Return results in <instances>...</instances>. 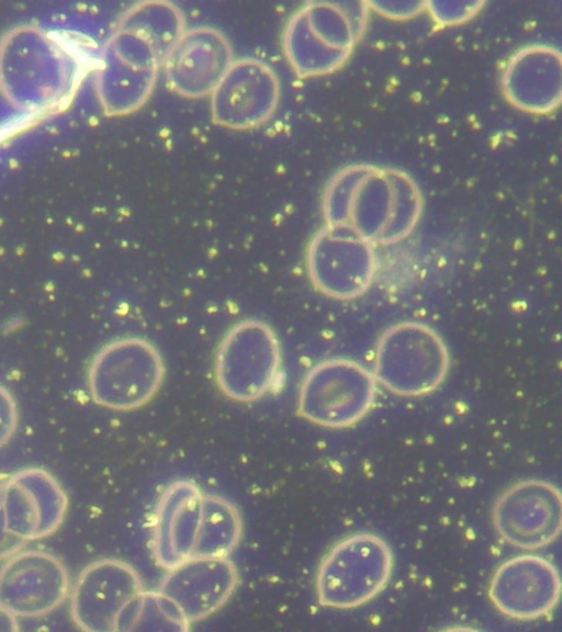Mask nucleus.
I'll return each instance as SVG.
<instances>
[{
    "mask_svg": "<svg viewBox=\"0 0 562 632\" xmlns=\"http://www.w3.org/2000/svg\"><path fill=\"white\" fill-rule=\"evenodd\" d=\"M241 533V517L232 501L192 482L176 481L156 505L153 553L169 569L191 558L228 556Z\"/></svg>",
    "mask_w": 562,
    "mask_h": 632,
    "instance_id": "obj_1",
    "label": "nucleus"
},
{
    "mask_svg": "<svg viewBox=\"0 0 562 632\" xmlns=\"http://www.w3.org/2000/svg\"><path fill=\"white\" fill-rule=\"evenodd\" d=\"M394 557L387 542L371 532H357L335 543L316 573L318 602L351 609L376 597L392 575Z\"/></svg>",
    "mask_w": 562,
    "mask_h": 632,
    "instance_id": "obj_2",
    "label": "nucleus"
},
{
    "mask_svg": "<svg viewBox=\"0 0 562 632\" xmlns=\"http://www.w3.org/2000/svg\"><path fill=\"white\" fill-rule=\"evenodd\" d=\"M166 366L149 340L124 337L104 346L91 361L88 390L108 409L130 411L149 403L160 390Z\"/></svg>",
    "mask_w": 562,
    "mask_h": 632,
    "instance_id": "obj_3",
    "label": "nucleus"
},
{
    "mask_svg": "<svg viewBox=\"0 0 562 632\" xmlns=\"http://www.w3.org/2000/svg\"><path fill=\"white\" fill-rule=\"evenodd\" d=\"M144 584L127 562L113 557L91 562L69 591L75 625L87 632L133 631Z\"/></svg>",
    "mask_w": 562,
    "mask_h": 632,
    "instance_id": "obj_4",
    "label": "nucleus"
},
{
    "mask_svg": "<svg viewBox=\"0 0 562 632\" xmlns=\"http://www.w3.org/2000/svg\"><path fill=\"white\" fill-rule=\"evenodd\" d=\"M281 347L274 330L259 319L233 326L222 338L214 358V379L221 393L238 403L265 396L278 377Z\"/></svg>",
    "mask_w": 562,
    "mask_h": 632,
    "instance_id": "obj_5",
    "label": "nucleus"
},
{
    "mask_svg": "<svg viewBox=\"0 0 562 632\" xmlns=\"http://www.w3.org/2000/svg\"><path fill=\"white\" fill-rule=\"evenodd\" d=\"M449 370V354L440 336L423 324L402 323L379 341L374 377L402 396H419L436 390Z\"/></svg>",
    "mask_w": 562,
    "mask_h": 632,
    "instance_id": "obj_6",
    "label": "nucleus"
},
{
    "mask_svg": "<svg viewBox=\"0 0 562 632\" xmlns=\"http://www.w3.org/2000/svg\"><path fill=\"white\" fill-rule=\"evenodd\" d=\"M376 380L362 365L347 359H328L304 376L297 396V414L326 428H346L371 408Z\"/></svg>",
    "mask_w": 562,
    "mask_h": 632,
    "instance_id": "obj_7",
    "label": "nucleus"
},
{
    "mask_svg": "<svg viewBox=\"0 0 562 632\" xmlns=\"http://www.w3.org/2000/svg\"><path fill=\"white\" fill-rule=\"evenodd\" d=\"M492 517L497 533L508 544L528 551L542 549L561 532L560 489L544 479L519 481L497 497Z\"/></svg>",
    "mask_w": 562,
    "mask_h": 632,
    "instance_id": "obj_8",
    "label": "nucleus"
},
{
    "mask_svg": "<svg viewBox=\"0 0 562 632\" xmlns=\"http://www.w3.org/2000/svg\"><path fill=\"white\" fill-rule=\"evenodd\" d=\"M374 268L371 247L345 226L328 225L313 238L306 252L312 284L336 300L353 298L364 292Z\"/></svg>",
    "mask_w": 562,
    "mask_h": 632,
    "instance_id": "obj_9",
    "label": "nucleus"
},
{
    "mask_svg": "<svg viewBox=\"0 0 562 632\" xmlns=\"http://www.w3.org/2000/svg\"><path fill=\"white\" fill-rule=\"evenodd\" d=\"M0 506L9 531L26 544L58 530L68 498L49 472L29 467L0 482Z\"/></svg>",
    "mask_w": 562,
    "mask_h": 632,
    "instance_id": "obj_10",
    "label": "nucleus"
},
{
    "mask_svg": "<svg viewBox=\"0 0 562 632\" xmlns=\"http://www.w3.org/2000/svg\"><path fill=\"white\" fill-rule=\"evenodd\" d=\"M70 579L55 555L20 551L0 568V606L16 618H38L55 611L69 596Z\"/></svg>",
    "mask_w": 562,
    "mask_h": 632,
    "instance_id": "obj_11",
    "label": "nucleus"
},
{
    "mask_svg": "<svg viewBox=\"0 0 562 632\" xmlns=\"http://www.w3.org/2000/svg\"><path fill=\"white\" fill-rule=\"evenodd\" d=\"M211 99L213 121L232 129H248L268 121L274 113L279 80L266 64L244 58L234 60Z\"/></svg>",
    "mask_w": 562,
    "mask_h": 632,
    "instance_id": "obj_12",
    "label": "nucleus"
},
{
    "mask_svg": "<svg viewBox=\"0 0 562 632\" xmlns=\"http://www.w3.org/2000/svg\"><path fill=\"white\" fill-rule=\"evenodd\" d=\"M561 579L557 567L539 555L521 554L494 572L488 597L504 616L533 620L550 613L559 602Z\"/></svg>",
    "mask_w": 562,
    "mask_h": 632,
    "instance_id": "obj_13",
    "label": "nucleus"
},
{
    "mask_svg": "<svg viewBox=\"0 0 562 632\" xmlns=\"http://www.w3.org/2000/svg\"><path fill=\"white\" fill-rule=\"evenodd\" d=\"M167 571L157 590L189 624L222 608L239 580L228 556L191 558Z\"/></svg>",
    "mask_w": 562,
    "mask_h": 632,
    "instance_id": "obj_14",
    "label": "nucleus"
},
{
    "mask_svg": "<svg viewBox=\"0 0 562 632\" xmlns=\"http://www.w3.org/2000/svg\"><path fill=\"white\" fill-rule=\"evenodd\" d=\"M162 60L169 87L189 98L212 93L234 61L224 35L211 27L181 33Z\"/></svg>",
    "mask_w": 562,
    "mask_h": 632,
    "instance_id": "obj_15",
    "label": "nucleus"
},
{
    "mask_svg": "<svg viewBox=\"0 0 562 632\" xmlns=\"http://www.w3.org/2000/svg\"><path fill=\"white\" fill-rule=\"evenodd\" d=\"M189 625L178 610L158 590H145L143 592L133 631H183L188 630Z\"/></svg>",
    "mask_w": 562,
    "mask_h": 632,
    "instance_id": "obj_16",
    "label": "nucleus"
},
{
    "mask_svg": "<svg viewBox=\"0 0 562 632\" xmlns=\"http://www.w3.org/2000/svg\"><path fill=\"white\" fill-rule=\"evenodd\" d=\"M18 419L15 400L9 391L0 385V449L13 437Z\"/></svg>",
    "mask_w": 562,
    "mask_h": 632,
    "instance_id": "obj_17",
    "label": "nucleus"
},
{
    "mask_svg": "<svg viewBox=\"0 0 562 632\" xmlns=\"http://www.w3.org/2000/svg\"><path fill=\"white\" fill-rule=\"evenodd\" d=\"M24 546L25 544L9 531L0 506V561H5Z\"/></svg>",
    "mask_w": 562,
    "mask_h": 632,
    "instance_id": "obj_18",
    "label": "nucleus"
},
{
    "mask_svg": "<svg viewBox=\"0 0 562 632\" xmlns=\"http://www.w3.org/2000/svg\"><path fill=\"white\" fill-rule=\"evenodd\" d=\"M18 629L16 617L0 606V631H16Z\"/></svg>",
    "mask_w": 562,
    "mask_h": 632,
    "instance_id": "obj_19",
    "label": "nucleus"
}]
</instances>
